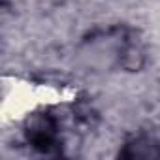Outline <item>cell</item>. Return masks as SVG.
<instances>
[{"mask_svg": "<svg viewBox=\"0 0 160 160\" xmlns=\"http://www.w3.org/2000/svg\"><path fill=\"white\" fill-rule=\"evenodd\" d=\"M57 134H58L57 121L49 113H34L25 122L27 141L40 151L51 149L57 143Z\"/></svg>", "mask_w": 160, "mask_h": 160, "instance_id": "cell-1", "label": "cell"}, {"mask_svg": "<svg viewBox=\"0 0 160 160\" xmlns=\"http://www.w3.org/2000/svg\"><path fill=\"white\" fill-rule=\"evenodd\" d=\"M121 156L124 158H158L160 145L151 138H136L134 141H130L124 147Z\"/></svg>", "mask_w": 160, "mask_h": 160, "instance_id": "cell-2", "label": "cell"}]
</instances>
